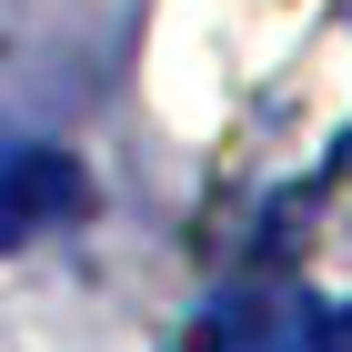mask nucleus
<instances>
[{"instance_id":"1","label":"nucleus","mask_w":352,"mask_h":352,"mask_svg":"<svg viewBox=\"0 0 352 352\" xmlns=\"http://www.w3.org/2000/svg\"><path fill=\"white\" fill-rule=\"evenodd\" d=\"M71 201H81L71 162H51V151H21V162L0 171V242H21V232H41V221H60Z\"/></svg>"}]
</instances>
